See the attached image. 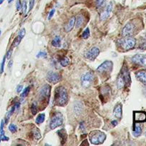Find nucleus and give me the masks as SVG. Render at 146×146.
<instances>
[{"label": "nucleus", "mask_w": 146, "mask_h": 146, "mask_svg": "<svg viewBox=\"0 0 146 146\" xmlns=\"http://www.w3.org/2000/svg\"><path fill=\"white\" fill-rule=\"evenodd\" d=\"M68 102V93L64 87L59 86L55 90L54 103L58 106H64Z\"/></svg>", "instance_id": "1"}, {"label": "nucleus", "mask_w": 146, "mask_h": 146, "mask_svg": "<svg viewBox=\"0 0 146 146\" xmlns=\"http://www.w3.org/2000/svg\"><path fill=\"white\" fill-rule=\"evenodd\" d=\"M106 135L105 133L100 130H94L90 133L89 140L93 145H100L105 141Z\"/></svg>", "instance_id": "2"}, {"label": "nucleus", "mask_w": 146, "mask_h": 146, "mask_svg": "<svg viewBox=\"0 0 146 146\" xmlns=\"http://www.w3.org/2000/svg\"><path fill=\"white\" fill-rule=\"evenodd\" d=\"M119 43L122 48L125 50L133 49L136 44V40L131 36H127L119 41Z\"/></svg>", "instance_id": "3"}, {"label": "nucleus", "mask_w": 146, "mask_h": 146, "mask_svg": "<svg viewBox=\"0 0 146 146\" xmlns=\"http://www.w3.org/2000/svg\"><path fill=\"white\" fill-rule=\"evenodd\" d=\"M63 116L62 114L60 113H56L54 115V116L52 117L50 122V128L52 130H54L56 128L59 127L63 124Z\"/></svg>", "instance_id": "4"}, {"label": "nucleus", "mask_w": 146, "mask_h": 146, "mask_svg": "<svg viewBox=\"0 0 146 146\" xmlns=\"http://www.w3.org/2000/svg\"><path fill=\"white\" fill-rule=\"evenodd\" d=\"M113 63L111 61H106L97 68L96 71L99 73L111 72L113 69Z\"/></svg>", "instance_id": "5"}, {"label": "nucleus", "mask_w": 146, "mask_h": 146, "mask_svg": "<svg viewBox=\"0 0 146 146\" xmlns=\"http://www.w3.org/2000/svg\"><path fill=\"white\" fill-rule=\"evenodd\" d=\"M93 74L91 72H87L81 76V84L84 88H88L93 81Z\"/></svg>", "instance_id": "6"}, {"label": "nucleus", "mask_w": 146, "mask_h": 146, "mask_svg": "<svg viewBox=\"0 0 146 146\" xmlns=\"http://www.w3.org/2000/svg\"><path fill=\"white\" fill-rule=\"evenodd\" d=\"M135 27L134 24L133 23H128L127 24L125 25L124 28L122 30V36L124 37H127V36H131L134 34L135 31Z\"/></svg>", "instance_id": "7"}, {"label": "nucleus", "mask_w": 146, "mask_h": 146, "mask_svg": "<svg viewBox=\"0 0 146 146\" xmlns=\"http://www.w3.org/2000/svg\"><path fill=\"white\" fill-rule=\"evenodd\" d=\"M50 93H51V86L48 84L44 85L41 88L40 91V98L41 99V100H43V101L46 100L48 102L49 96H50Z\"/></svg>", "instance_id": "8"}, {"label": "nucleus", "mask_w": 146, "mask_h": 146, "mask_svg": "<svg viewBox=\"0 0 146 146\" xmlns=\"http://www.w3.org/2000/svg\"><path fill=\"white\" fill-rule=\"evenodd\" d=\"M100 54V49L98 47H93L85 53V57L91 61H94Z\"/></svg>", "instance_id": "9"}, {"label": "nucleus", "mask_w": 146, "mask_h": 146, "mask_svg": "<svg viewBox=\"0 0 146 146\" xmlns=\"http://www.w3.org/2000/svg\"><path fill=\"white\" fill-rule=\"evenodd\" d=\"M46 79H47V81H49V83L56 84V83H58V82H59L61 81V76L59 73H56V72L49 71V73H47Z\"/></svg>", "instance_id": "10"}, {"label": "nucleus", "mask_w": 146, "mask_h": 146, "mask_svg": "<svg viewBox=\"0 0 146 146\" xmlns=\"http://www.w3.org/2000/svg\"><path fill=\"white\" fill-rule=\"evenodd\" d=\"M132 61L138 65L146 66V55L136 54L132 57Z\"/></svg>", "instance_id": "11"}, {"label": "nucleus", "mask_w": 146, "mask_h": 146, "mask_svg": "<svg viewBox=\"0 0 146 146\" xmlns=\"http://www.w3.org/2000/svg\"><path fill=\"white\" fill-rule=\"evenodd\" d=\"M133 118L135 123H143L146 121V113L143 111H134Z\"/></svg>", "instance_id": "12"}, {"label": "nucleus", "mask_w": 146, "mask_h": 146, "mask_svg": "<svg viewBox=\"0 0 146 146\" xmlns=\"http://www.w3.org/2000/svg\"><path fill=\"white\" fill-rule=\"evenodd\" d=\"M112 9H113V3L111 2H109L108 4H107L105 11L101 14V15H100V20H101V21L106 20L108 16H109V15L111 14V11H112Z\"/></svg>", "instance_id": "13"}, {"label": "nucleus", "mask_w": 146, "mask_h": 146, "mask_svg": "<svg viewBox=\"0 0 146 146\" xmlns=\"http://www.w3.org/2000/svg\"><path fill=\"white\" fill-rule=\"evenodd\" d=\"M136 77L141 83H143L144 85H146V70L138 71L136 73Z\"/></svg>", "instance_id": "14"}, {"label": "nucleus", "mask_w": 146, "mask_h": 146, "mask_svg": "<svg viewBox=\"0 0 146 146\" xmlns=\"http://www.w3.org/2000/svg\"><path fill=\"white\" fill-rule=\"evenodd\" d=\"M114 116L115 117H116L117 118H119L120 119L122 118V106L121 104H118L115 108H114Z\"/></svg>", "instance_id": "15"}, {"label": "nucleus", "mask_w": 146, "mask_h": 146, "mask_svg": "<svg viewBox=\"0 0 146 146\" xmlns=\"http://www.w3.org/2000/svg\"><path fill=\"white\" fill-rule=\"evenodd\" d=\"M75 22H76V19H75V17L73 16V17H71L69 20V22H68V24L66 26V32H70L71 30L73 29V27H74V25H75Z\"/></svg>", "instance_id": "16"}, {"label": "nucleus", "mask_w": 146, "mask_h": 146, "mask_svg": "<svg viewBox=\"0 0 146 146\" xmlns=\"http://www.w3.org/2000/svg\"><path fill=\"white\" fill-rule=\"evenodd\" d=\"M125 85H126V83H125V79H123V77L120 74V76H118V81H117V87H118V88L121 89L123 87H125Z\"/></svg>", "instance_id": "17"}, {"label": "nucleus", "mask_w": 146, "mask_h": 146, "mask_svg": "<svg viewBox=\"0 0 146 146\" xmlns=\"http://www.w3.org/2000/svg\"><path fill=\"white\" fill-rule=\"evenodd\" d=\"M141 133H142V128H141V125L139 124H136L134 128V130H133V135L135 137H138L139 135H141Z\"/></svg>", "instance_id": "18"}, {"label": "nucleus", "mask_w": 146, "mask_h": 146, "mask_svg": "<svg viewBox=\"0 0 146 146\" xmlns=\"http://www.w3.org/2000/svg\"><path fill=\"white\" fill-rule=\"evenodd\" d=\"M84 18L82 15H79V16H77V19H76V22H75V24H76V28L81 27V25L84 24Z\"/></svg>", "instance_id": "19"}, {"label": "nucleus", "mask_w": 146, "mask_h": 146, "mask_svg": "<svg viewBox=\"0 0 146 146\" xmlns=\"http://www.w3.org/2000/svg\"><path fill=\"white\" fill-rule=\"evenodd\" d=\"M52 46H54V47H60L61 46V38L59 36H56L52 40Z\"/></svg>", "instance_id": "20"}, {"label": "nucleus", "mask_w": 146, "mask_h": 146, "mask_svg": "<svg viewBox=\"0 0 146 146\" xmlns=\"http://www.w3.org/2000/svg\"><path fill=\"white\" fill-rule=\"evenodd\" d=\"M44 120H45V114H39L38 116H37V118H36V123L41 124V123H42L44 121Z\"/></svg>", "instance_id": "21"}, {"label": "nucleus", "mask_w": 146, "mask_h": 146, "mask_svg": "<svg viewBox=\"0 0 146 146\" xmlns=\"http://www.w3.org/2000/svg\"><path fill=\"white\" fill-rule=\"evenodd\" d=\"M96 4L98 8H103L106 6V0H96Z\"/></svg>", "instance_id": "22"}, {"label": "nucleus", "mask_w": 146, "mask_h": 146, "mask_svg": "<svg viewBox=\"0 0 146 146\" xmlns=\"http://www.w3.org/2000/svg\"><path fill=\"white\" fill-rule=\"evenodd\" d=\"M70 63V61H69V59L67 58V57H64L60 61V64L61 65L64 66V67H66V66H68Z\"/></svg>", "instance_id": "23"}, {"label": "nucleus", "mask_w": 146, "mask_h": 146, "mask_svg": "<svg viewBox=\"0 0 146 146\" xmlns=\"http://www.w3.org/2000/svg\"><path fill=\"white\" fill-rule=\"evenodd\" d=\"M139 48L142 50H145L146 49V34L142 38V40L141 41V44Z\"/></svg>", "instance_id": "24"}, {"label": "nucleus", "mask_w": 146, "mask_h": 146, "mask_svg": "<svg viewBox=\"0 0 146 146\" xmlns=\"http://www.w3.org/2000/svg\"><path fill=\"white\" fill-rule=\"evenodd\" d=\"M90 36V30L88 28H86L85 31H84V32L81 35V37L84 39H87Z\"/></svg>", "instance_id": "25"}, {"label": "nucleus", "mask_w": 146, "mask_h": 146, "mask_svg": "<svg viewBox=\"0 0 146 146\" xmlns=\"http://www.w3.org/2000/svg\"><path fill=\"white\" fill-rule=\"evenodd\" d=\"M31 113H32L33 115L36 114L37 111H38V107H37V106H36V103H33L32 105H31Z\"/></svg>", "instance_id": "26"}, {"label": "nucleus", "mask_w": 146, "mask_h": 146, "mask_svg": "<svg viewBox=\"0 0 146 146\" xmlns=\"http://www.w3.org/2000/svg\"><path fill=\"white\" fill-rule=\"evenodd\" d=\"M22 39L20 37V36H17L15 39H14V41L13 42V46L14 47H16V46H17L18 45H19V43H20V42H21V41H22Z\"/></svg>", "instance_id": "27"}, {"label": "nucleus", "mask_w": 146, "mask_h": 146, "mask_svg": "<svg viewBox=\"0 0 146 146\" xmlns=\"http://www.w3.org/2000/svg\"><path fill=\"white\" fill-rule=\"evenodd\" d=\"M29 91H30V87H27L26 88L24 89L23 91V92L22 93V94H21V97L22 98H24L27 96V95L29 94Z\"/></svg>", "instance_id": "28"}, {"label": "nucleus", "mask_w": 146, "mask_h": 146, "mask_svg": "<svg viewBox=\"0 0 146 146\" xmlns=\"http://www.w3.org/2000/svg\"><path fill=\"white\" fill-rule=\"evenodd\" d=\"M9 130L11 131V133H15L16 132V130H17V127H16V125L13 123H11V124L9 125Z\"/></svg>", "instance_id": "29"}, {"label": "nucleus", "mask_w": 146, "mask_h": 146, "mask_svg": "<svg viewBox=\"0 0 146 146\" xmlns=\"http://www.w3.org/2000/svg\"><path fill=\"white\" fill-rule=\"evenodd\" d=\"M22 11H23V13H26L27 10V0H24L23 1V3L22 4Z\"/></svg>", "instance_id": "30"}, {"label": "nucleus", "mask_w": 146, "mask_h": 146, "mask_svg": "<svg viewBox=\"0 0 146 146\" xmlns=\"http://www.w3.org/2000/svg\"><path fill=\"white\" fill-rule=\"evenodd\" d=\"M47 56V54L46 52H39L36 55L37 58H46Z\"/></svg>", "instance_id": "31"}, {"label": "nucleus", "mask_w": 146, "mask_h": 146, "mask_svg": "<svg viewBox=\"0 0 146 146\" xmlns=\"http://www.w3.org/2000/svg\"><path fill=\"white\" fill-rule=\"evenodd\" d=\"M34 138H35L36 140H38V139H40V138H41L40 132H39L38 130H36L34 132Z\"/></svg>", "instance_id": "32"}, {"label": "nucleus", "mask_w": 146, "mask_h": 146, "mask_svg": "<svg viewBox=\"0 0 146 146\" xmlns=\"http://www.w3.org/2000/svg\"><path fill=\"white\" fill-rule=\"evenodd\" d=\"M5 60H6V56L4 57L3 59L2 63L1 64V68H0V73H2L3 71H4V64H5Z\"/></svg>", "instance_id": "33"}, {"label": "nucleus", "mask_w": 146, "mask_h": 146, "mask_svg": "<svg viewBox=\"0 0 146 146\" xmlns=\"http://www.w3.org/2000/svg\"><path fill=\"white\" fill-rule=\"evenodd\" d=\"M25 34H26V30H25V29H22V30L19 31V36H20L21 38L23 39L24 38V36H25Z\"/></svg>", "instance_id": "34"}, {"label": "nucleus", "mask_w": 146, "mask_h": 146, "mask_svg": "<svg viewBox=\"0 0 146 146\" xmlns=\"http://www.w3.org/2000/svg\"><path fill=\"white\" fill-rule=\"evenodd\" d=\"M16 10H20L21 8H22V3H21V1L20 0H17L16 3Z\"/></svg>", "instance_id": "35"}, {"label": "nucleus", "mask_w": 146, "mask_h": 146, "mask_svg": "<svg viewBox=\"0 0 146 146\" xmlns=\"http://www.w3.org/2000/svg\"><path fill=\"white\" fill-rule=\"evenodd\" d=\"M4 120L1 121V126H0V133L1 135H4Z\"/></svg>", "instance_id": "36"}, {"label": "nucleus", "mask_w": 146, "mask_h": 146, "mask_svg": "<svg viewBox=\"0 0 146 146\" xmlns=\"http://www.w3.org/2000/svg\"><path fill=\"white\" fill-rule=\"evenodd\" d=\"M54 13H55V9H53L52 11L49 12V16H48V20H50V19H52L53 16H54Z\"/></svg>", "instance_id": "37"}, {"label": "nucleus", "mask_w": 146, "mask_h": 146, "mask_svg": "<svg viewBox=\"0 0 146 146\" xmlns=\"http://www.w3.org/2000/svg\"><path fill=\"white\" fill-rule=\"evenodd\" d=\"M0 137H1V140L2 141H9V138L8 137H7L4 134V135H0Z\"/></svg>", "instance_id": "38"}, {"label": "nucleus", "mask_w": 146, "mask_h": 146, "mask_svg": "<svg viewBox=\"0 0 146 146\" xmlns=\"http://www.w3.org/2000/svg\"><path fill=\"white\" fill-rule=\"evenodd\" d=\"M34 0H30L29 2V10H31L34 7Z\"/></svg>", "instance_id": "39"}, {"label": "nucleus", "mask_w": 146, "mask_h": 146, "mask_svg": "<svg viewBox=\"0 0 146 146\" xmlns=\"http://www.w3.org/2000/svg\"><path fill=\"white\" fill-rule=\"evenodd\" d=\"M11 54H12V49H11V50L9 51L7 54V56H6V57H7V59H10V57H11Z\"/></svg>", "instance_id": "40"}, {"label": "nucleus", "mask_w": 146, "mask_h": 146, "mask_svg": "<svg viewBox=\"0 0 146 146\" xmlns=\"http://www.w3.org/2000/svg\"><path fill=\"white\" fill-rule=\"evenodd\" d=\"M22 90H23V86H21V85H19V86H18V87H17V92L18 93H20L21 91H22Z\"/></svg>", "instance_id": "41"}, {"label": "nucleus", "mask_w": 146, "mask_h": 146, "mask_svg": "<svg viewBox=\"0 0 146 146\" xmlns=\"http://www.w3.org/2000/svg\"><path fill=\"white\" fill-rule=\"evenodd\" d=\"M118 121H117L116 120H113V121L111 122V124H112V125L113 126H116L117 125H118Z\"/></svg>", "instance_id": "42"}, {"label": "nucleus", "mask_w": 146, "mask_h": 146, "mask_svg": "<svg viewBox=\"0 0 146 146\" xmlns=\"http://www.w3.org/2000/svg\"><path fill=\"white\" fill-rule=\"evenodd\" d=\"M4 1V0H0V4H2Z\"/></svg>", "instance_id": "43"}, {"label": "nucleus", "mask_w": 146, "mask_h": 146, "mask_svg": "<svg viewBox=\"0 0 146 146\" xmlns=\"http://www.w3.org/2000/svg\"><path fill=\"white\" fill-rule=\"evenodd\" d=\"M12 1H13V0H8V2L9 3H11V2H12Z\"/></svg>", "instance_id": "44"}, {"label": "nucleus", "mask_w": 146, "mask_h": 146, "mask_svg": "<svg viewBox=\"0 0 146 146\" xmlns=\"http://www.w3.org/2000/svg\"><path fill=\"white\" fill-rule=\"evenodd\" d=\"M1 141H2V140H1V137H0V142H1Z\"/></svg>", "instance_id": "45"}, {"label": "nucleus", "mask_w": 146, "mask_h": 146, "mask_svg": "<svg viewBox=\"0 0 146 146\" xmlns=\"http://www.w3.org/2000/svg\"><path fill=\"white\" fill-rule=\"evenodd\" d=\"M0 35H1V30H0Z\"/></svg>", "instance_id": "46"}, {"label": "nucleus", "mask_w": 146, "mask_h": 146, "mask_svg": "<svg viewBox=\"0 0 146 146\" xmlns=\"http://www.w3.org/2000/svg\"><path fill=\"white\" fill-rule=\"evenodd\" d=\"M145 136H146V133H145Z\"/></svg>", "instance_id": "47"}]
</instances>
